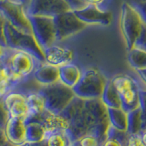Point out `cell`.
Wrapping results in <instances>:
<instances>
[{
  "instance_id": "cell-1",
  "label": "cell",
  "mask_w": 146,
  "mask_h": 146,
  "mask_svg": "<svg viewBox=\"0 0 146 146\" xmlns=\"http://www.w3.org/2000/svg\"><path fill=\"white\" fill-rule=\"evenodd\" d=\"M0 59L7 68L13 87L32 77L36 68L41 62L27 51L7 47L4 48Z\"/></svg>"
},
{
  "instance_id": "cell-2",
  "label": "cell",
  "mask_w": 146,
  "mask_h": 146,
  "mask_svg": "<svg viewBox=\"0 0 146 146\" xmlns=\"http://www.w3.org/2000/svg\"><path fill=\"white\" fill-rule=\"evenodd\" d=\"M4 34L7 48L25 50L33 55L39 61H44V52L36 42L33 34L26 33L18 29L7 20L5 23Z\"/></svg>"
},
{
  "instance_id": "cell-3",
  "label": "cell",
  "mask_w": 146,
  "mask_h": 146,
  "mask_svg": "<svg viewBox=\"0 0 146 146\" xmlns=\"http://www.w3.org/2000/svg\"><path fill=\"white\" fill-rule=\"evenodd\" d=\"M38 92L45 100V109L55 114L60 113L75 96L72 88L60 81L41 86Z\"/></svg>"
},
{
  "instance_id": "cell-4",
  "label": "cell",
  "mask_w": 146,
  "mask_h": 146,
  "mask_svg": "<svg viewBox=\"0 0 146 146\" xmlns=\"http://www.w3.org/2000/svg\"><path fill=\"white\" fill-rule=\"evenodd\" d=\"M107 80L99 70L95 68H88L82 71L80 80L72 90L76 96L85 100L100 98Z\"/></svg>"
},
{
  "instance_id": "cell-5",
  "label": "cell",
  "mask_w": 146,
  "mask_h": 146,
  "mask_svg": "<svg viewBox=\"0 0 146 146\" xmlns=\"http://www.w3.org/2000/svg\"><path fill=\"white\" fill-rule=\"evenodd\" d=\"M121 29L127 50L133 48L140 35L143 20L129 2H124L121 9Z\"/></svg>"
},
{
  "instance_id": "cell-6",
  "label": "cell",
  "mask_w": 146,
  "mask_h": 146,
  "mask_svg": "<svg viewBox=\"0 0 146 146\" xmlns=\"http://www.w3.org/2000/svg\"><path fill=\"white\" fill-rule=\"evenodd\" d=\"M29 18L33 35L43 51L53 44H56V29L53 17L29 16Z\"/></svg>"
},
{
  "instance_id": "cell-7",
  "label": "cell",
  "mask_w": 146,
  "mask_h": 146,
  "mask_svg": "<svg viewBox=\"0 0 146 146\" xmlns=\"http://www.w3.org/2000/svg\"><path fill=\"white\" fill-rule=\"evenodd\" d=\"M0 13L5 19L10 22L18 29L29 34H33L27 7L24 5L9 2L7 0H0Z\"/></svg>"
},
{
  "instance_id": "cell-8",
  "label": "cell",
  "mask_w": 146,
  "mask_h": 146,
  "mask_svg": "<svg viewBox=\"0 0 146 146\" xmlns=\"http://www.w3.org/2000/svg\"><path fill=\"white\" fill-rule=\"evenodd\" d=\"M55 29H56V39L61 41L67 38L79 33L87 27L85 23L80 21L74 14L73 10L64 12L53 17Z\"/></svg>"
},
{
  "instance_id": "cell-9",
  "label": "cell",
  "mask_w": 146,
  "mask_h": 146,
  "mask_svg": "<svg viewBox=\"0 0 146 146\" xmlns=\"http://www.w3.org/2000/svg\"><path fill=\"white\" fill-rule=\"evenodd\" d=\"M70 10L72 9L65 0H30L27 7L29 16L55 17Z\"/></svg>"
},
{
  "instance_id": "cell-10",
  "label": "cell",
  "mask_w": 146,
  "mask_h": 146,
  "mask_svg": "<svg viewBox=\"0 0 146 146\" xmlns=\"http://www.w3.org/2000/svg\"><path fill=\"white\" fill-rule=\"evenodd\" d=\"M80 21L88 25L108 26L112 21V13L108 9L100 8L94 5H85L79 9L73 10Z\"/></svg>"
},
{
  "instance_id": "cell-11",
  "label": "cell",
  "mask_w": 146,
  "mask_h": 146,
  "mask_svg": "<svg viewBox=\"0 0 146 146\" xmlns=\"http://www.w3.org/2000/svg\"><path fill=\"white\" fill-rule=\"evenodd\" d=\"M5 106L9 113V117L17 118L24 121L29 113L26 96L17 91H9L3 100Z\"/></svg>"
},
{
  "instance_id": "cell-12",
  "label": "cell",
  "mask_w": 146,
  "mask_h": 146,
  "mask_svg": "<svg viewBox=\"0 0 146 146\" xmlns=\"http://www.w3.org/2000/svg\"><path fill=\"white\" fill-rule=\"evenodd\" d=\"M44 61L53 66L60 67L72 62L74 53L70 48L53 44L44 50Z\"/></svg>"
},
{
  "instance_id": "cell-13",
  "label": "cell",
  "mask_w": 146,
  "mask_h": 146,
  "mask_svg": "<svg viewBox=\"0 0 146 146\" xmlns=\"http://www.w3.org/2000/svg\"><path fill=\"white\" fill-rule=\"evenodd\" d=\"M7 138L14 145H22L26 143V124L23 120L9 118L5 128Z\"/></svg>"
},
{
  "instance_id": "cell-14",
  "label": "cell",
  "mask_w": 146,
  "mask_h": 146,
  "mask_svg": "<svg viewBox=\"0 0 146 146\" xmlns=\"http://www.w3.org/2000/svg\"><path fill=\"white\" fill-rule=\"evenodd\" d=\"M32 77L40 85H49L59 81L58 67L53 66L47 62H40L34 70Z\"/></svg>"
},
{
  "instance_id": "cell-15",
  "label": "cell",
  "mask_w": 146,
  "mask_h": 146,
  "mask_svg": "<svg viewBox=\"0 0 146 146\" xmlns=\"http://www.w3.org/2000/svg\"><path fill=\"white\" fill-rule=\"evenodd\" d=\"M59 70V81L68 87L73 88L80 80L82 71L74 63H68L58 67Z\"/></svg>"
},
{
  "instance_id": "cell-16",
  "label": "cell",
  "mask_w": 146,
  "mask_h": 146,
  "mask_svg": "<svg viewBox=\"0 0 146 146\" xmlns=\"http://www.w3.org/2000/svg\"><path fill=\"white\" fill-rule=\"evenodd\" d=\"M121 100V109L130 112L140 107V89L138 85L128 89L120 93Z\"/></svg>"
},
{
  "instance_id": "cell-17",
  "label": "cell",
  "mask_w": 146,
  "mask_h": 146,
  "mask_svg": "<svg viewBox=\"0 0 146 146\" xmlns=\"http://www.w3.org/2000/svg\"><path fill=\"white\" fill-rule=\"evenodd\" d=\"M100 99H102V100L107 107L121 108V100L120 94L115 89V87L112 84L111 80H107Z\"/></svg>"
},
{
  "instance_id": "cell-18",
  "label": "cell",
  "mask_w": 146,
  "mask_h": 146,
  "mask_svg": "<svg viewBox=\"0 0 146 146\" xmlns=\"http://www.w3.org/2000/svg\"><path fill=\"white\" fill-rule=\"evenodd\" d=\"M108 114L111 124L121 131H127L128 128V112L121 108L108 107Z\"/></svg>"
},
{
  "instance_id": "cell-19",
  "label": "cell",
  "mask_w": 146,
  "mask_h": 146,
  "mask_svg": "<svg viewBox=\"0 0 146 146\" xmlns=\"http://www.w3.org/2000/svg\"><path fill=\"white\" fill-rule=\"evenodd\" d=\"M47 137V131L45 127L38 122H30L26 124V141L27 143H38Z\"/></svg>"
},
{
  "instance_id": "cell-20",
  "label": "cell",
  "mask_w": 146,
  "mask_h": 146,
  "mask_svg": "<svg viewBox=\"0 0 146 146\" xmlns=\"http://www.w3.org/2000/svg\"><path fill=\"white\" fill-rule=\"evenodd\" d=\"M47 132H53L59 130H67L70 124L68 121L65 119L60 114H55L50 112L43 123Z\"/></svg>"
},
{
  "instance_id": "cell-21",
  "label": "cell",
  "mask_w": 146,
  "mask_h": 146,
  "mask_svg": "<svg viewBox=\"0 0 146 146\" xmlns=\"http://www.w3.org/2000/svg\"><path fill=\"white\" fill-rule=\"evenodd\" d=\"M128 61L134 70L146 68V51L138 48H131L128 50Z\"/></svg>"
},
{
  "instance_id": "cell-22",
  "label": "cell",
  "mask_w": 146,
  "mask_h": 146,
  "mask_svg": "<svg viewBox=\"0 0 146 146\" xmlns=\"http://www.w3.org/2000/svg\"><path fill=\"white\" fill-rule=\"evenodd\" d=\"M26 100L27 108H29L27 115L39 113L45 110V100L38 91L27 95Z\"/></svg>"
},
{
  "instance_id": "cell-23",
  "label": "cell",
  "mask_w": 146,
  "mask_h": 146,
  "mask_svg": "<svg viewBox=\"0 0 146 146\" xmlns=\"http://www.w3.org/2000/svg\"><path fill=\"white\" fill-rule=\"evenodd\" d=\"M141 107L128 112V128L130 134H141Z\"/></svg>"
},
{
  "instance_id": "cell-24",
  "label": "cell",
  "mask_w": 146,
  "mask_h": 146,
  "mask_svg": "<svg viewBox=\"0 0 146 146\" xmlns=\"http://www.w3.org/2000/svg\"><path fill=\"white\" fill-rule=\"evenodd\" d=\"M13 84L10 80L9 72L4 63L0 59V99L11 90Z\"/></svg>"
},
{
  "instance_id": "cell-25",
  "label": "cell",
  "mask_w": 146,
  "mask_h": 146,
  "mask_svg": "<svg viewBox=\"0 0 146 146\" xmlns=\"http://www.w3.org/2000/svg\"><path fill=\"white\" fill-rule=\"evenodd\" d=\"M49 133L50 135L47 137L48 146H68V144L71 143L65 130H59Z\"/></svg>"
},
{
  "instance_id": "cell-26",
  "label": "cell",
  "mask_w": 146,
  "mask_h": 146,
  "mask_svg": "<svg viewBox=\"0 0 146 146\" xmlns=\"http://www.w3.org/2000/svg\"><path fill=\"white\" fill-rule=\"evenodd\" d=\"M130 135L131 134L127 131L119 130L111 124V126H110L109 130H108L107 139L116 140L121 144V146H124V145H127V141L129 140Z\"/></svg>"
},
{
  "instance_id": "cell-27",
  "label": "cell",
  "mask_w": 146,
  "mask_h": 146,
  "mask_svg": "<svg viewBox=\"0 0 146 146\" xmlns=\"http://www.w3.org/2000/svg\"><path fill=\"white\" fill-rule=\"evenodd\" d=\"M133 48H138L143 49L146 51V23H144V22H143V27H141V30L140 32V35L136 40Z\"/></svg>"
},
{
  "instance_id": "cell-28",
  "label": "cell",
  "mask_w": 146,
  "mask_h": 146,
  "mask_svg": "<svg viewBox=\"0 0 146 146\" xmlns=\"http://www.w3.org/2000/svg\"><path fill=\"white\" fill-rule=\"evenodd\" d=\"M9 117V113L7 110L4 104V102L2 100H0V128L1 129H5L6 125L7 123Z\"/></svg>"
},
{
  "instance_id": "cell-29",
  "label": "cell",
  "mask_w": 146,
  "mask_h": 146,
  "mask_svg": "<svg viewBox=\"0 0 146 146\" xmlns=\"http://www.w3.org/2000/svg\"><path fill=\"white\" fill-rule=\"evenodd\" d=\"M129 3L136 9L137 12L139 13V15L141 16V19L143 20V22L146 23V0L143 2L130 1Z\"/></svg>"
},
{
  "instance_id": "cell-30",
  "label": "cell",
  "mask_w": 146,
  "mask_h": 146,
  "mask_svg": "<svg viewBox=\"0 0 146 146\" xmlns=\"http://www.w3.org/2000/svg\"><path fill=\"white\" fill-rule=\"evenodd\" d=\"M84 5H94L105 10H108L111 0H80Z\"/></svg>"
},
{
  "instance_id": "cell-31",
  "label": "cell",
  "mask_w": 146,
  "mask_h": 146,
  "mask_svg": "<svg viewBox=\"0 0 146 146\" xmlns=\"http://www.w3.org/2000/svg\"><path fill=\"white\" fill-rule=\"evenodd\" d=\"M80 146H99V141L92 135H85L78 141Z\"/></svg>"
},
{
  "instance_id": "cell-32",
  "label": "cell",
  "mask_w": 146,
  "mask_h": 146,
  "mask_svg": "<svg viewBox=\"0 0 146 146\" xmlns=\"http://www.w3.org/2000/svg\"><path fill=\"white\" fill-rule=\"evenodd\" d=\"M127 146H145L141 141V134H131L127 141Z\"/></svg>"
},
{
  "instance_id": "cell-33",
  "label": "cell",
  "mask_w": 146,
  "mask_h": 146,
  "mask_svg": "<svg viewBox=\"0 0 146 146\" xmlns=\"http://www.w3.org/2000/svg\"><path fill=\"white\" fill-rule=\"evenodd\" d=\"M5 23H6V19L3 17V15L0 13V45L2 47H7L6 44V39H5V34H4V27H5Z\"/></svg>"
},
{
  "instance_id": "cell-34",
  "label": "cell",
  "mask_w": 146,
  "mask_h": 146,
  "mask_svg": "<svg viewBox=\"0 0 146 146\" xmlns=\"http://www.w3.org/2000/svg\"><path fill=\"white\" fill-rule=\"evenodd\" d=\"M140 107L141 111L146 112V90H140Z\"/></svg>"
},
{
  "instance_id": "cell-35",
  "label": "cell",
  "mask_w": 146,
  "mask_h": 146,
  "mask_svg": "<svg viewBox=\"0 0 146 146\" xmlns=\"http://www.w3.org/2000/svg\"><path fill=\"white\" fill-rule=\"evenodd\" d=\"M7 143H8V140L7 138L5 129H1V128H0V146H3Z\"/></svg>"
},
{
  "instance_id": "cell-36",
  "label": "cell",
  "mask_w": 146,
  "mask_h": 146,
  "mask_svg": "<svg viewBox=\"0 0 146 146\" xmlns=\"http://www.w3.org/2000/svg\"><path fill=\"white\" fill-rule=\"evenodd\" d=\"M102 146H121V144L118 141L113 139H107L104 141Z\"/></svg>"
},
{
  "instance_id": "cell-37",
  "label": "cell",
  "mask_w": 146,
  "mask_h": 146,
  "mask_svg": "<svg viewBox=\"0 0 146 146\" xmlns=\"http://www.w3.org/2000/svg\"><path fill=\"white\" fill-rule=\"evenodd\" d=\"M25 146H48V139L46 138L41 141L38 143H27Z\"/></svg>"
},
{
  "instance_id": "cell-38",
  "label": "cell",
  "mask_w": 146,
  "mask_h": 146,
  "mask_svg": "<svg viewBox=\"0 0 146 146\" xmlns=\"http://www.w3.org/2000/svg\"><path fill=\"white\" fill-rule=\"evenodd\" d=\"M146 132V112H141V133Z\"/></svg>"
},
{
  "instance_id": "cell-39",
  "label": "cell",
  "mask_w": 146,
  "mask_h": 146,
  "mask_svg": "<svg viewBox=\"0 0 146 146\" xmlns=\"http://www.w3.org/2000/svg\"><path fill=\"white\" fill-rule=\"evenodd\" d=\"M137 71V73H138L139 77L141 79V80H143L144 83L146 84V68H138V70H135Z\"/></svg>"
},
{
  "instance_id": "cell-40",
  "label": "cell",
  "mask_w": 146,
  "mask_h": 146,
  "mask_svg": "<svg viewBox=\"0 0 146 146\" xmlns=\"http://www.w3.org/2000/svg\"><path fill=\"white\" fill-rule=\"evenodd\" d=\"M141 141H143V144L146 146V132H143V133H141Z\"/></svg>"
},
{
  "instance_id": "cell-41",
  "label": "cell",
  "mask_w": 146,
  "mask_h": 146,
  "mask_svg": "<svg viewBox=\"0 0 146 146\" xmlns=\"http://www.w3.org/2000/svg\"><path fill=\"white\" fill-rule=\"evenodd\" d=\"M4 48H5V47H2V46L0 45V58H1V57H2V55H3Z\"/></svg>"
},
{
  "instance_id": "cell-42",
  "label": "cell",
  "mask_w": 146,
  "mask_h": 146,
  "mask_svg": "<svg viewBox=\"0 0 146 146\" xmlns=\"http://www.w3.org/2000/svg\"><path fill=\"white\" fill-rule=\"evenodd\" d=\"M131 1H134V2H143V1H145V0H131Z\"/></svg>"
},
{
  "instance_id": "cell-43",
  "label": "cell",
  "mask_w": 146,
  "mask_h": 146,
  "mask_svg": "<svg viewBox=\"0 0 146 146\" xmlns=\"http://www.w3.org/2000/svg\"><path fill=\"white\" fill-rule=\"evenodd\" d=\"M71 146H80V145H79V144H77V143H74V144L71 145Z\"/></svg>"
},
{
  "instance_id": "cell-44",
  "label": "cell",
  "mask_w": 146,
  "mask_h": 146,
  "mask_svg": "<svg viewBox=\"0 0 146 146\" xmlns=\"http://www.w3.org/2000/svg\"><path fill=\"white\" fill-rule=\"evenodd\" d=\"M124 146H127V145H124Z\"/></svg>"
}]
</instances>
